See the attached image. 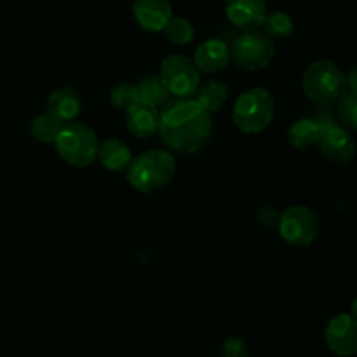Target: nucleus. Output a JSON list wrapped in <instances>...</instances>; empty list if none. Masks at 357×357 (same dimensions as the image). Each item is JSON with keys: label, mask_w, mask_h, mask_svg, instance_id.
Wrapping results in <instances>:
<instances>
[{"label": "nucleus", "mask_w": 357, "mask_h": 357, "mask_svg": "<svg viewBox=\"0 0 357 357\" xmlns=\"http://www.w3.org/2000/svg\"><path fill=\"white\" fill-rule=\"evenodd\" d=\"M216 33H218L220 40H223V42H227V44H230V42H232L234 38H236L237 35L241 33V31L237 30V28L234 26V24H230L229 21H227V23L218 24V28H216Z\"/></svg>", "instance_id": "cd10ccee"}, {"label": "nucleus", "mask_w": 357, "mask_h": 357, "mask_svg": "<svg viewBox=\"0 0 357 357\" xmlns=\"http://www.w3.org/2000/svg\"><path fill=\"white\" fill-rule=\"evenodd\" d=\"M98 160H100L105 169L112 171V173H121V171L128 169V166L131 164L132 153L124 142L110 138L107 142L100 143Z\"/></svg>", "instance_id": "dca6fc26"}, {"label": "nucleus", "mask_w": 357, "mask_h": 357, "mask_svg": "<svg viewBox=\"0 0 357 357\" xmlns=\"http://www.w3.org/2000/svg\"><path fill=\"white\" fill-rule=\"evenodd\" d=\"M227 96H229V89L222 80L209 79L206 82L199 84L197 91L194 93V100L204 108L208 114H215V112L222 110L225 105Z\"/></svg>", "instance_id": "f3484780"}, {"label": "nucleus", "mask_w": 357, "mask_h": 357, "mask_svg": "<svg viewBox=\"0 0 357 357\" xmlns=\"http://www.w3.org/2000/svg\"><path fill=\"white\" fill-rule=\"evenodd\" d=\"M160 80L173 98H192L201 84V73L194 61L183 54H171L162 59Z\"/></svg>", "instance_id": "6e6552de"}, {"label": "nucleus", "mask_w": 357, "mask_h": 357, "mask_svg": "<svg viewBox=\"0 0 357 357\" xmlns=\"http://www.w3.org/2000/svg\"><path fill=\"white\" fill-rule=\"evenodd\" d=\"M309 119L312 122H316L319 129H326L330 126L338 124V117L335 112L330 110V107H323V105H316V107L310 110Z\"/></svg>", "instance_id": "393cba45"}, {"label": "nucleus", "mask_w": 357, "mask_h": 357, "mask_svg": "<svg viewBox=\"0 0 357 357\" xmlns=\"http://www.w3.org/2000/svg\"><path fill=\"white\" fill-rule=\"evenodd\" d=\"M128 181L135 190L152 194L167 187L176 176V160L167 150H146L132 157L128 166Z\"/></svg>", "instance_id": "f03ea898"}, {"label": "nucleus", "mask_w": 357, "mask_h": 357, "mask_svg": "<svg viewBox=\"0 0 357 357\" xmlns=\"http://www.w3.org/2000/svg\"><path fill=\"white\" fill-rule=\"evenodd\" d=\"M225 13L239 31H255L260 30L268 10L265 0H225Z\"/></svg>", "instance_id": "9b49d317"}, {"label": "nucleus", "mask_w": 357, "mask_h": 357, "mask_svg": "<svg viewBox=\"0 0 357 357\" xmlns=\"http://www.w3.org/2000/svg\"><path fill=\"white\" fill-rule=\"evenodd\" d=\"M136 101H138V93H136V86H132V84L121 82L110 91V103L117 110L126 112Z\"/></svg>", "instance_id": "b1692460"}, {"label": "nucleus", "mask_w": 357, "mask_h": 357, "mask_svg": "<svg viewBox=\"0 0 357 357\" xmlns=\"http://www.w3.org/2000/svg\"><path fill=\"white\" fill-rule=\"evenodd\" d=\"M211 135V114L194 98H178L173 103H166L160 112L159 136L169 150L195 153L209 142Z\"/></svg>", "instance_id": "f257e3e1"}, {"label": "nucleus", "mask_w": 357, "mask_h": 357, "mask_svg": "<svg viewBox=\"0 0 357 357\" xmlns=\"http://www.w3.org/2000/svg\"><path fill=\"white\" fill-rule=\"evenodd\" d=\"M261 30H264L261 33L267 35L271 40H284V38L291 37L295 23L288 13L274 10V13H267L264 23H261Z\"/></svg>", "instance_id": "6ab92c4d"}, {"label": "nucleus", "mask_w": 357, "mask_h": 357, "mask_svg": "<svg viewBox=\"0 0 357 357\" xmlns=\"http://www.w3.org/2000/svg\"><path fill=\"white\" fill-rule=\"evenodd\" d=\"M319 135L321 129L317 128L316 122H312L309 117H305L298 119V121H295L289 126L288 132H286V138H288L289 145H291L293 149L300 150V152H305V150L317 145Z\"/></svg>", "instance_id": "a211bd4d"}, {"label": "nucleus", "mask_w": 357, "mask_h": 357, "mask_svg": "<svg viewBox=\"0 0 357 357\" xmlns=\"http://www.w3.org/2000/svg\"><path fill=\"white\" fill-rule=\"evenodd\" d=\"M61 124L63 122H59L58 119L52 117L47 112L38 114L37 117H33L30 124L31 136L40 143H54L56 136H58L59 129H61Z\"/></svg>", "instance_id": "412c9836"}, {"label": "nucleus", "mask_w": 357, "mask_h": 357, "mask_svg": "<svg viewBox=\"0 0 357 357\" xmlns=\"http://www.w3.org/2000/svg\"><path fill=\"white\" fill-rule=\"evenodd\" d=\"M54 145L59 157L66 164H70L72 167H79V169L94 164V160L98 159V149H100L96 132L77 119L63 122L54 139Z\"/></svg>", "instance_id": "20e7f679"}, {"label": "nucleus", "mask_w": 357, "mask_h": 357, "mask_svg": "<svg viewBox=\"0 0 357 357\" xmlns=\"http://www.w3.org/2000/svg\"><path fill=\"white\" fill-rule=\"evenodd\" d=\"M317 146H319L321 153L337 166H347L356 157L354 138H352L351 131L340 124H333L326 129H321Z\"/></svg>", "instance_id": "1a4fd4ad"}, {"label": "nucleus", "mask_w": 357, "mask_h": 357, "mask_svg": "<svg viewBox=\"0 0 357 357\" xmlns=\"http://www.w3.org/2000/svg\"><path fill=\"white\" fill-rule=\"evenodd\" d=\"M192 61H194L195 68L199 70L201 75L202 73L213 75V73L223 72L230 63L229 44L220 40L218 37L208 38L195 49Z\"/></svg>", "instance_id": "ddd939ff"}, {"label": "nucleus", "mask_w": 357, "mask_h": 357, "mask_svg": "<svg viewBox=\"0 0 357 357\" xmlns=\"http://www.w3.org/2000/svg\"><path fill=\"white\" fill-rule=\"evenodd\" d=\"M279 216H281V213L271 204L261 206V208H258L257 213H255V220H257L258 225H261L264 229H278Z\"/></svg>", "instance_id": "a878e982"}, {"label": "nucleus", "mask_w": 357, "mask_h": 357, "mask_svg": "<svg viewBox=\"0 0 357 357\" xmlns=\"http://www.w3.org/2000/svg\"><path fill=\"white\" fill-rule=\"evenodd\" d=\"M222 357H250V345L239 337L227 338L222 347Z\"/></svg>", "instance_id": "bb28decb"}, {"label": "nucleus", "mask_w": 357, "mask_h": 357, "mask_svg": "<svg viewBox=\"0 0 357 357\" xmlns=\"http://www.w3.org/2000/svg\"><path fill=\"white\" fill-rule=\"evenodd\" d=\"M160 112L157 107L145 103V101H136L126 110V126L135 135L136 138L146 139L152 138L159 132Z\"/></svg>", "instance_id": "4468645a"}, {"label": "nucleus", "mask_w": 357, "mask_h": 357, "mask_svg": "<svg viewBox=\"0 0 357 357\" xmlns=\"http://www.w3.org/2000/svg\"><path fill=\"white\" fill-rule=\"evenodd\" d=\"M275 101L271 91L264 87H251L239 94L234 103L232 121L246 135L265 131L274 121Z\"/></svg>", "instance_id": "39448f33"}, {"label": "nucleus", "mask_w": 357, "mask_h": 357, "mask_svg": "<svg viewBox=\"0 0 357 357\" xmlns=\"http://www.w3.org/2000/svg\"><path fill=\"white\" fill-rule=\"evenodd\" d=\"M136 93H138L139 101H145V103L157 108L166 105L167 100L171 98L160 77H145V79H142L136 84Z\"/></svg>", "instance_id": "aec40b11"}, {"label": "nucleus", "mask_w": 357, "mask_h": 357, "mask_svg": "<svg viewBox=\"0 0 357 357\" xmlns=\"http://www.w3.org/2000/svg\"><path fill=\"white\" fill-rule=\"evenodd\" d=\"M278 230L291 246L307 248L319 237V216L307 206H291L279 216Z\"/></svg>", "instance_id": "0eeeda50"}, {"label": "nucleus", "mask_w": 357, "mask_h": 357, "mask_svg": "<svg viewBox=\"0 0 357 357\" xmlns=\"http://www.w3.org/2000/svg\"><path fill=\"white\" fill-rule=\"evenodd\" d=\"M132 16L145 31L159 33L173 16V7L169 0H132Z\"/></svg>", "instance_id": "f8f14e48"}, {"label": "nucleus", "mask_w": 357, "mask_h": 357, "mask_svg": "<svg viewBox=\"0 0 357 357\" xmlns=\"http://www.w3.org/2000/svg\"><path fill=\"white\" fill-rule=\"evenodd\" d=\"M162 31L166 33L167 40L174 45H187L190 44L195 37L194 24L181 16H171V20L167 21V24L164 26Z\"/></svg>", "instance_id": "4be33fe9"}, {"label": "nucleus", "mask_w": 357, "mask_h": 357, "mask_svg": "<svg viewBox=\"0 0 357 357\" xmlns=\"http://www.w3.org/2000/svg\"><path fill=\"white\" fill-rule=\"evenodd\" d=\"M324 342L333 354L351 357L357 352V321L352 314H338L328 323Z\"/></svg>", "instance_id": "9d476101"}, {"label": "nucleus", "mask_w": 357, "mask_h": 357, "mask_svg": "<svg viewBox=\"0 0 357 357\" xmlns=\"http://www.w3.org/2000/svg\"><path fill=\"white\" fill-rule=\"evenodd\" d=\"M229 58L237 68L258 72L271 65L275 58L274 40L261 31H241L229 44Z\"/></svg>", "instance_id": "423d86ee"}, {"label": "nucleus", "mask_w": 357, "mask_h": 357, "mask_svg": "<svg viewBox=\"0 0 357 357\" xmlns=\"http://www.w3.org/2000/svg\"><path fill=\"white\" fill-rule=\"evenodd\" d=\"M337 117L349 131H354L357 128V93L347 91L340 100L337 101Z\"/></svg>", "instance_id": "5701e85b"}, {"label": "nucleus", "mask_w": 357, "mask_h": 357, "mask_svg": "<svg viewBox=\"0 0 357 357\" xmlns=\"http://www.w3.org/2000/svg\"><path fill=\"white\" fill-rule=\"evenodd\" d=\"M302 89L314 105L331 107L347 93L345 72L330 59L310 63L303 72Z\"/></svg>", "instance_id": "7ed1b4c3"}, {"label": "nucleus", "mask_w": 357, "mask_h": 357, "mask_svg": "<svg viewBox=\"0 0 357 357\" xmlns=\"http://www.w3.org/2000/svg\"><path fill=\"white\" fill-rule=\"evenodd\" d=\"M45 107H47V114L58 119L59 122H70L79 117L82 100L75 87L63 86L49 94Z\"/></svg>", "instance_id": "2eb2a0df"}]
</instances>
